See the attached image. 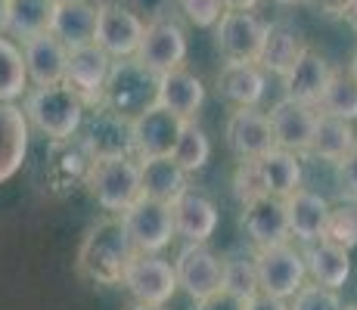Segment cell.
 I'll return each instance as SVG.
<instances>
[{
  "label": "cell",
  "mask_w": 357,
  "mask_h": 310,
  "mask_svg": "<svg viewBox=\"0 0 357 310\" xmlns=\"http://www.w3.org/2000/svg\"><path fill=\"white\" fill-rule=\"evenodd\" d=\"M137 248L121 215L100 217L78 248V273L97 286H121Z\"/></svg>",
  "instance_id": "cell-1"
},
{
  "label": "cell",
  "mask_w": 357,
  "mask_h": 310,
  "mask_svg": "<svg viewBox=\"0 0 357 310\" xmlns=\"http://www.w3.org/2000/svg\"><path fill=\"white\" fill-rule=\"evenodd\" d=\"M233 186H236L239 202L255 196H292L301 186V162L298 153L283 146H273L271 153L258 158H245L239 162L236 174H233Z\"/></svg>",
  "instance_id": "cell-2"
},
{
  "label": "cell",
  "mask_w": 357,
  "mask_h": 310,
  "mask_svg": "<svg viewBox=\"0 0 357 310\" xmlns=\"http://www.w3.org/2000/svg\"><path fill=\"white\" fill-rule=\"evenodd\" d=\"M84 186L100 208L112 215H125L130 205L143 196V177H140V158L121 155H93L87 164Z\"/></svg>",
  "instance_id": "cell-3"
},
{
  "label": "cell",
  "mask_w": 357,
  "mask_h": 310,
  "mask_svg": "<svg viewBox=\"0 0 357 310\" xmlns=\"http://www.w3.org/2000/svg\"><path fill=\"white\" fill-rule=\"evenodd\" d=\"M22 109L29 121L50 140H72L84 124V100L68 84L34 87L31 93H25Z\"/></svg>",
  "instance_id": "cell-4"
},
{
  "label": "cell",
  "mask_w": 357,
  "mask_h": 310,
  "mask_svg": "<svg viewBox=\"0 0 357 310\" xmlns=\"http://www.w3.org/2000/svg\"><path fill=\"white\" fill-rule=\"evenodd\" d=\"M159 81L162 75L153 72L149 65H143L137 56L115 59L106 81V91H102V106H109L112 112L125 115V118H137L149 106H155Z\"/></svg>",
  "instance_id": "cell-5"
},
{
  "label": "cell",
  "mask_w": 357,
  "mask_h": 310,
  "mask_svg": "<svg viewBox=\"0 0 357 310\" xmlns=\"http://www.w3.org/2000/svg\"><path fill=\"white\" fill-rule=\"evenodd\" d=\"M271 25L252 10H224L215 25V47L227 62H261Z\"/></svg>",
  "instance_id": "cell-6"
},
{
  "label": "cell",
  "mask_w": 357,
  "mask_h": 310,
  "mask_svg": "<svg viewBox=\"0 0 357 310\" xmlns=\"http://www.w3.org/2000/svg\"><path fill=\"white\" fill-rule=\"evenodd\" d=\"M255 270L261 292L277 295V298H295L307 277L305 251H295L289 242H277L255 251Z\"/></svg>",
  "instance_id": "cell-7"
},
{
  "label": "cell",
  "mask_w": 357,
  "mask_h": 310,
  "mask_svg": "<svg viewBox=\"0 0 357 310\" xmlns=\"http://www.w3.org/2000/svg\"><path fill=\"white\" fill-rule=\"evenodd\" d=\"M121 286H125L130 292V298L140 301V304L162 307L174 298L181 282H177L174 264H168V261L159 258L155 251H137L134 261L128 264Z\"/></svg>",
  "instance_id": "cell-8"
},
{
  "label": "cell",
  "mask_w": 357,
  "mask_h": 310,
  "mask_svg": "<svg viewBox=\"0 0 357 310\" xmlns=\"http://www.w3.org/2000/svg\"><path fill=\"white\" fill-rule=\"evenodd\" d=\"M125 226L130 233V242L137 251H155L171 245V239L177 236L174 226V205L159 202V199L140 196L134 205L125 211Z\"/></svg>",
  "instance_id": "cell-9"
},
{
  "label": "cell",
  "mask_w": 357,
  "mask_h": 310,
  "mask_svg": "<svg viewBox=\"0 0 357 310\" xmlns=\"http://www.w3.org/2000/svg\"><path fill=\"white\" fill-rule=\"evenodd\" d=\"M177 282L193 301H202L224 288V277H227V261L218 258L205 242H187L177 251L174 261Z\"/></svg>",
  "instance_id": "cell-10"
},
{
  "label": "cell",
  "mask_w": 357,
  "mask_h": 310,
  "mask_svg": "<svg viewBox=\"0 0 357 310\" xmlns=\"http://www.w3.org/2000/svg\"><path fill=\"white\" fill-rule=\"evenodd\" d=\"M187 118L174 115L165 106H149L137 118H130V143H134L137 158H155V155H171L181 140Z\"/></svg>",
  "instance_id": "cell-11"
},
{
  "label": "cell",
  "mask_w": 357,
  "mask_h": 310,
  "mask_svg": "<svg viewBox=\"0 0 357 310\" xmlns=\"http://www.w3.org/2000/svg\"><path fill=\"white\" fill-rule=\"evenodd\" d=\"M112 56L93 40V44L75 47L68 53V72L66 84L84 100V106H102V91H106L109 72H112Z\"/></svg>",
  "instance_id": "cell-12"
},
{
  "label": "cell",
  "mask_w": 357,
  "mask_h": 310,
  "mask_svg": "<svg viewBox=\"0 0 357 310\" xmlns=\"http://www.w3.org/2000/svg\"><path fill=\"white\" fill-rule=\"evenodd\" d=\"M143 31L146 22L137 16L134 10L115 3H100V22H97V44L109 53L112 59H125V56H137L140 50Z\"/></svg>",
  "instance_id": "cell-13"
},
{
  "label": "cell",
  "mask_w": 357,
  "mask_h": 310,
  "mask_svg": "<svg viewBox=\"0 0 357 310\" xmlns=\"http://www.w3.org/2000/svg\"><path fill=\"white\" fill-rule=\"evenodd\" d=\"M243 233L255 242V248H267L286 242L289 233V215H286V199L280 196H255L243 202V215H239Z\"/></svg>",
  "instance_id": "cell-14"
},
{
  "label": "cell",
  "mask_w": 357,
  "mask_h": 310,
  "mask_svg": "<svg viewBox=\"0 0 357 310\" xmlns=\"http://www.w3.org/2000/svg\"><path fill=\"white\" fill-rule=\"evenodd\" d=\"M137 59L159 75L171 72V68H181L183 59H187V34L174 19L165 16L153 19V22H146Z\"/></svg>",
  "instance_id": "cell-15"
},
{
  "label": "cell",
  "mask_w": 357,
  "mask_h": 310,
  "mask_svg": "<svg viewBox=\"0 0 357 310\" xmlns=\"http://www.w3.org/2000/svg\"><path fill=\"white\" fill-rule=\"evenodd\" d=\"M224 137H227L230 153L245 162V158H258L264 153H271L277 146V134H273L271 115L258 112L255 106H243L227 118V127H224Z\"/></svg>",
  "instance_id": "cell-16"
},
{
  "label": "cell",
  "mask_w": 357,
  "mask_h": 310,
  "mask_svg": "<svg viewBox=\"0 0 357 310\" xmlns=\"http://www.w3.org/2000/svg\"><path fill=\"white\" fill-rule=\"evenodd\" d=\"M22 53H25V68H29V81L34 87L66 84L68 53L72 50L53 31H40L34 38L22 40Z\"/></svg>",
  "instance_id": "cell-17"
},
{
  "label": "cell",
  "mask_w": 357,
  "mask_h": 310,
  "mask_svg": "<svg viewBox=\"0 0 357 310\" xmlns=\"http://www.w3.org/2000/svg\"><path fill=\"white\" fill-rule=\"evenodd\" d=\"M267 115H271L273 134H277V146L292 149V153H307L311 149L314 127H317L320 118V112H314L311 102L283 96L280 102H273V109Z\"/></svg>",
  "instance_id": "cell-18"
},
{
  "label": "cell",
  "mask_w": 357,
  "mask_h": 310,
  "mask_svg": "<svg viewBox=\"0 0 357 310\" xmlns=\"http://www.w3.org/2000/svg\"><path fill=\"white\" fill-rule=\"evenodd\" d=\"M29 115L16 102L0 100V183L13 180L29 158Z\"/></svg>",
  "instance_id": "cell-19"
},
{
  "label": "cell",
  "mask_w": 357,
  "mask_h": 310,
  "mask_svg": "<svg viewBox=\"0 0 357 310\" xmlns=\"http://www.w3.org/2000/svg\"><path fill=\"white\" fill-rule=\"evenodd\" d=\"M97 22H100V3H93V0H66V3H56V10H53L50 31L63 40L68 50H75V47L97 40Z\"/></svg>",
  "instance_id": "cell-20"
},
{
  "label": "cell",
  "mask_w": 357,
  "mask_h": 310,
  "mask_svg": "<svg viewBox=\"0 0 357 310\" xmlns=\"http://www.w3.org/2000/svg\"><path fill=\"white\" fill-rule=\"evenodd\" d=\"M329 202L324 196L311 189H295L292 196H286V215H289V233L298 242H317L326 233V220H329Z\"/></svg>",
  "instance_id": "cell-21"
},
{
  "label": "cell",
  "mask_w": 357,
  "mask_h": 310,
  "mask_svg": "<svg viewBox=\"0 0 357 310\" xmlns=\"http://www.w3.org/2000/svg\"><path fill=\"white\" fill-rule=\"evenodd\" d=\"M140 177H143V196L159 199V202L174 205L183 192L190 189V171L181 168L174 155H155L140 158Z\"/></svg>",
  "instance_id": "cell-22"
},
{
  "label": "cell",
  "mask_w": 357,
  "mask_h": 310,
  "mask_svg": "<svg viewBox=\"0 0 357 310\" xmlns=\"http://www.w3.org/2000/svg\"><path fill=\"white\" fill-rule=\"evenodd\" d=\"M174 226L187 242H208L218 230V205L202 192L187 189L174 202Z\"/></svg>",
  "instance_id": "cell-23"
},
{
  "label": "cell",
  "mask_w": 357,
  "mask_h": 310,
  "mask_svg": "<svg viewBox=\"0 0 357 310\" xmlns=\"http://www.w3.org/2000/svg\"><path fill=\"white\" fill-rule=\"evenodd\" d=\"M155 102L165 106V109H171V112L181 115V118L193 121L196 112L202 109V102H205V84L196 78L193 72H187L183 65L171 68V72L162 75Z\"/></svg>",
  "instance_id": "cell-24"
},
{
  "label": "cell",
  "mask_w": 357,
  "mask_h": 310,
  "mask_svg": "<svg viewBox=\"0 0 357 310\" xmlns=\"http://www.w3.org/2000/svg\"><path fill=\"white\" fill-rule=\"evenodd\" d=\"M218 93L236 109L264 100V68L258 62H224L218 72Z\"/></svg>",
  "instance_id": "cell-25"
},
{
  "label": "cell",
  "mask_w": 357,
  "mask_h": 310,
  "mask_svg": "<svg viewBox=\"0 0 357 310\" xmlns=\"http://www.w3.org/2000/svg\"><path fill=\"white\" fill-rule=\"evenodd\" d=\"M305 264L314 282L329 288H342L351 277V254L345 245L329 242V239H317V242H307L305 248Z\"/></svg>",
  "instance_id": "cell-26"
},
{
  "label": "cell",
  "mask_w": 357,
  "mask_h": 310,
  "mask_svg": "<svg viewBox=\"0 0 357 310\" xmlns=\"http://www.w3.org/2000/svg\"><path fill=\"white\" fill-rule=\"evenodd\" d=\"M305 53H307V47H305V40H301V34L295 31L292 25L277 22L267 29V40H264L258 65L264 68V72H273V75H280V78H286Z\"/></svg>",
  "instance_id": "cell-27"
},
{
  "label": "cell",
  "mask_w": 357,
  "mask_h": 310,
  "mask_svg": "<svg viewBox=\"0 0 357 310\" xmlns=\"http://www.w3.org/2000/svg\"><path fill=\"white\" fill-rule=\"evenodd\" d=\"M87 149L93 155H121L134 153L130 143V118L112 112L109 106H97V115L91 121V134H87Z\"/></svg>",
  "instance_id": "cell-28"
},
{
  "label": "cell",
  "mask_w": 357,
  "mask_h": 310,
  "mask_svg": "<svg viewBox=\"0 0 357 310\" xmlns=\"http://www.w3.org/2000/svg\"><path fill=\"white\" fill-rule=\"evenodd\" d=\"M329 78H333V68H329V62L320 56V53L307 50L305 56L295 62V68L283 78V87H286V96H292V100H301V102H320V96H324Z\"/></svg>",
  "instance_id": "cell-29"
},
{
  "label": "cell",
  "mask_w": 357,
  "mask_h": 310,
  "mask_svg": "<svg viewBox=\"0 0 357 310\" xmlns=\"http://www.w3.org/2000/svg\"><path fill=\"white\" fill-rule=\"evenodd\" d=\"M354 149H357V134H354L351 121L320 112L317 127H314L311 149H307V153H314L317 158H324V162L335 164V162H342L345 155H351Z\"/></svg>",
  "instance_id": "cell-30"
},
{
  "label": "cell",
  "mask_w": 357,
  "mask_h": 310,
  "mask_svg": "<svg viewBox=\"0 0 357 310\" xmlns=\"http://www.w3.org/2000/svg\"><path fill=\"white\" fill-rule=\"evenodd\" d=\"M53 10H56L53 0H10V10H6V31H10L13 38H22V40H29L40 31H50Z\"/></svg>",
  "instance_id": "cell-31"
},
{
  "label": "cell",
  "mask_w": 357,
  "mask_h": 310,
  "mask_svg": "<svg viewBox=\"0 0 357 310\" xmlns=\"http://www.w3.org/2000/svg\"><path fill=\"white\" fill-rule=\"evenodd\" d=\"M320 112L335 115V118H345L354 121L357 118V78L348 72H335L333 68V78H329L324 96H320Z\"/></svg>",
  "instance_id": "cell-32"
},
{
  "label": "cell",
  "mask_w": 357,
  "mask_h": 310,
  "mask_svg": "<svg viewBox=\"0 0 357 310\" xmlns=\"http://www.w3.org/2000/svg\"><path fill=\"white\" fill-rule=\"evenodd\" d=\"M29 84V68H25V53L13 38L0 34V100H16L25 93Z\"/></svg>",
  "instance_id": "cell-33"
},
{
  "label": "cell",
  "mask_w": 357,
  "mask_h": 310,
  "mask_svg": "<svg viewBox=\"0 0 357 310\" xmlns=\"http://www.w3.org/2000/svg\"><path fill=\"white\" fill-rule=\"evenodd\" d=\"M181 162V168H187L190 174H196V171H202L205 164H208V158H211V140L205 137V130L199 127V124L190 121L187 127H183V134H181V140H177V146H174V153H171Z\"/></svg>",
  "instance_id": "cell-34"
},
{
  "label": "cell",
  "mask_w": 357,
  "mask_h": 310,
  "mask_svg": "<svg viewBox=\"0 0 357 310\" xmlns=\"http://www.w3.org/2000/svg\"><path fill=\"white\" fill-rule=\"evenodd\" d=\"M324 239L345 245L348 251H351V248L357 245V208H354V205H342V208L329 211Z\"/></svg>",
  "instance_id": "cell-35"
},
{
  "label": "cell",
  "mask_w": 357,
  "mask_h": 310,
  "mask_svg": "<svg viewBox=\"0 0 357 310\" xmlns=\"http://www.w3.org/2000/svg\"><path fill=\"white\" fill-rule=\"evenodd\" d=\"M292 310H348L339 298V288H329V286H320V282H311V286H301L295 292V301H292Z\"/></svg>",
  "instance_id": "cell-36"
},
{
  "label": "cell",
  "mask_w": 357,
  "mask_h": 310,
  "mask_svg": "<svg viewBox=\"0 0 357 310\" xmlns=\"http://www.w3.org/2000/svg\"><path fill=\"white\" fill-rule=\"evenodd\" d=\"M224 286L233 288L243 298H252V295L261 292L258 286V270H255V258L252 261H227V277H224Z\"/></svg>",
  "instance_id": "cell-37"
},
{
  "label": "cell",
  "mask_w": 357,
  "mask_h": 310,
  "mask_svg": "<svg viewBox=\"0 0 357 310\" xmlns=\"http://www.w3.org/2000/svg\"><path fill=\"white\" fill-rule=\"evenodd\" d=\"M177 6L187 16V22L196 25V29H215L224 16L221 0H177Z\"/></svg>",
  "instance_id": "cell-38"
},
{
  "label": "cell",
  "mask_w": 357,
  "mask_h": 310,
  "mask_svg": "<svg viewBox=\"0 0 357 310\" xmlns=\"http://www.w3.org/2000/svg\"><path fill=\"white\" fill-rule=\"evenodd\" d=\"M245 301L249 298H243V295H236L233 288H218L215 295H208V298H202V301H196V310H245Z\"/></svg>",
  "instance_id": "cell-39"
},
{
  "label": "cell",
  "mask_w": 357,
  "mask_h": 310,
  "mask_svg": "<svg viewBox=\"0 0 357 310\" xmlns=\"http://www.w3.org/2000/svg\"><path fill=\"white\" fill-rule=\"evenodd\" d=\"M335 177H339L342 192L348 199H357V149L342 158V162H335Z\"/></svg>",
  "instance_id": "cell-40"
},
{
  "label": "cell",
  "mask_w": 357,
  "mask_h": 310,
  "mask_svg": "<svg viewBox=\"0 0 357 310\" xmlns=\"http://www.w3.org/2000/svg\"><path fill=\"white\" fill-rule=\"evenodd\" d=\"M307 3H311L314 10L320 13V16H326V19H342V16H348V13L354 10L357 0H307Z\"/></svg>",
  "instance_id": "cell-41"
},
{
  "label": "cell",
  "mask_w": 357,
  "mask_h": 310,
  "mask_svg": "<svg viewBox=\"0 0 357 310\" xmlns=\"http://www.w3.org/2000/svg\"><path fill=\"white\" fill-rule=\"evenodd\" d=\"M245 310H292V304H286V298H277V295L258 292L245 301Z\"/></svg>",
  "instance_id": "cell-42"
},
{
  "label": "cell",
  "mask_w": 357,
  "mask_h": 310,
  "mask_svg": "<svg viewBox=\"0 0 357 310\" xmlns=\"http://www.w3.org/2000/svg\"><path fill=\"white\" fill-rule=\"evenodd\" d=\"M224 10H255L261 0H221Z\"/></svg>",
  "instance_id": "cell-43"
},
{
  "label": "cell",
  "mask_w": 357,
  "mask_h": 310,
  "mask_svg": "<svg viewBox=\"0 0 357 310\" xmlns=\"http://www.w3.org/2000/svg\"><path fill=\"white\" fill-rule=\"evenodd\" d=\"M6 10H10V0H0V34L6 31Z\"/></svg>",
  "instance_id": "cell-44"
},
{
  "label": "cell",
  "mask_w": 357,
  "mask_h": 310,
  "mask_svg": "<svg viewBox=\"0 0 357 310\" xmlns=\"http://www.w3.org/2000/svg\"><path fill=\"white\" fill-rule=\"evenodd\" d=\"M273 3H280V6H298V3H307V0H273Z\"/></svg>",
  "instance_id": "cell-45"
},
{
  "label": "cell",
  "mask_w": 357,
  "mask_h": 310,
  "mask_svg": "<svg viewBox=\"0 0 357 310\" xmlns=\"http://www.w3.org/2000/svg\"><path fill=\"white\" fill-rule=\"evenodd\" d=\"M130 310H162V307H155V304H140V301H137V304L130 307Z\"/></svg>",
  "instance_id": "cell-46"
},
{
  "label": "cell",
  "mask_w": 357,
  "mask_h": 310,
  "mask_svg": "<svg viewBox=\"0 0 357 310\" xmlns=\"http://www.w3.org/2000/svg\"><path fill=\"white\" fill-rule=\"evenodd\" d=\"M348 68H351V75L357 78V50H354V56H351V65H348Z\"/></svg>",
  "instance_id": "cell-47"
},
{
  "label": "cell",
  "mask_w": 357,
  "mask_h": 310,
  "mask_svg": "<svg viewBox=\"0 0 357 310\" xmlns=\"http://www.w3.org/2000/svg\"><path fill=\"white\" fill-rule=\"evenodd\" d=\"M53 3H66V0H53Z\"/></svg>",
  "instance_id": "cell-48"
},
{
  "label": "cell",
  "mask_w": 357,
  "mask_h": 310,
  "mask_svg": "<svg viewBox=\"0 0 357 310\" xmlns=\"http://www.w3.org/2000/svg\"><path fill=\"white\" fill-rule=\"evenodd\" d=\"M348 310H357V304H351V307H348Z\"/></svg>",
  "instance_id": "cell-49"
}]
</instances>
